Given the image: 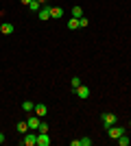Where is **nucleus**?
I'll use <instances>...</instances> for the list:
<instances>
[{
	"label": "nucleus",
	"mask_w": 131,
	"mask_h": 146,
	"mask_svg": "<svg viewBox=\"0 0 131 146\" xmlns=\"http://www.w3.org/2000/svg\"><path fill=\"white\" fill-rule=\"evenodd\" d=\"M20 144H22V146H37V133H35V131L24 133V137L20 140Z\"/></svg>",
	"instance_id": "nucleus-1"
},
{
	"label": "nucleus",
	"mask_w": 131,
	"mask_h": 146,
	"mask_svg": "<svg viewBox=\"0 0 131 146\" xmlns=\"http://www.w3.org/2000/svg\"><path fill=\"white\" fill-rule=\"evenodd\" d=\"M100 122H103L105 129H109V127H114V124L118 122V118H116V113H103V116H100Z\"/></svg>",
	"instance_id": "nucleus-2"
},
{
	"label": "nucleus",
	"mask_w": 131,
	"mask_h": 146,
	"mask_svg": "<svg viewBox=\"0 0 131 146\" xmlns=\"http://www.w3.org/2000/svg\"><path fill=\"white\" fill-rule=\"evenodd\" d=\"M107 135H109L112 140H118L120 135H125V127H118V124H114V127L107 129Z\"/></svg>",
	"instance_id": "nucleus-3"
},
{
	"label": "nucleus",
	"mask_w": 131,
	"mask_h": 146,
	"mask_svg": "<svg viewBox=\"0 0 131 146\" xmlns=\"http://www.w3.org/2000/svg\"><path fill=\"white\" fill-rule=\"evenodd\" d=\"M72 92H74V94H76L79 98H83V100H85V98H90V87H85L83 83H81L79 87H76V90H72Z\"/></svg>",
	"instance_id": "nucleus-4"
},
{
	"label": "nucleus",
	"mask_w": 131,
	"mask_h": 146,
	"mask_svg": "<svg viewBox=\"0 0 131 146\" xmlns=\"http://www.w3.org/2000/svg\"><path fill=\"white\" fill-rule=\"evenodd\" d=\"M50 18V7L48 5H42V9L37 11V20H42V22H46V20Z\"/></svg>",
	"instance_id": "nucleus-5"
},
{
	"label": "nucleus",
	"mask_w": 131,
	"mask_h": 146,
	"mask_svg": "<svg viewBox=\"0 0 131 146\" xmlns=\"http://www.w3.org/2000/svg\"><path fill=\"white\" fill-rule=\"evenodd\" d=\"M39 116H31L29 118V120H26V124H29V129H31V131H37V127H39Z\"/></svg>",
	"instance_id": "nucleus-6"
},
{
	"label": "nucleus",
	"mask_w": 131,
	"mask_h": 146,
	"mask_svg": "<svg viewBox=\"0 0 131 146\" xmlns=\"http://www.w3.org/2000/svg\"><path fill=\"white\" fill-rule=\"evenodd\" d=\"M37 146H50L48 133H37Z\"/></svg>",
	"instance_id": "nucleus-7"
},
{
	"label": "nucleus",
	"mask_w": 131,
	"mask_h": 146,
	"mask_svg": "<svg viewBox=\"0 0 131 146\" xmlns=\"http://www.w3.org/2000/svg\"><path fill=\"white\" fill-rule=\"evenodd\" d=\"M35 116H39V118H44L46 113H48V107L46 105H35V111H33Z\"/></svg>",
	"instance_id": "nucleus-8"
},
{
	"label": "nucleus",
	"mask_w": 131,
	"mask_h": 146,
	"mask_svg": "<svg viewBox=\"0 0 131 146\" xmlns=\"http://www.w3.org/2000/svg\"><path fill=\"white\" fill-rule=\"evenodd\" d=\"M22 109H24L26 113H33V111H35V103H31V100H24V103H22Z\"/></svg>",
	"instance_id": "nucleus-9"
},
{
	"label": "nucleus",
	"mask_w": 131,
	"mask_h": 146,
	"mask_svg": "<svg viewBox=\"0 0 131 146\" xmlns=\"http://www.w3.org/2000/svg\"><path fill=\"white\" fill-rule=\"evenodd\" d=\"M61 15H63L61 7H50V18H61Z\"/></svg>",
	"instance_id": "nucleus-10"
},
{
	"label": "nucleus",
	"mask_w": 131,
	"mask_h": 146,
	"mask_svg": "<svg viewBox=\"0 0 131 146\" xmlns=\"http://www.w3.org/2000/svg\"><path fill=\"white\" fill-rule=\"evenodd\" d=\"M15 129H18V133H22V135L29 133V124H26V120L24 122H18V127H15Z\"/></svg>",
	"instance_id": "nucleus-11"
},
{
	"label": "nucleus",
	"mask_w": 131,
	"mask_h": 146,
	"mask_svg": "<svg viewBox=\"0 0 131 146\" xmlns=\"http://www.w3.org/2000/svg\"><path fill=\"white\" fill-rule=\"evenodd\" d=\"M72 18H83V9H81L79 5L72 7Z\"/></svg>",
	"instance_id": "nucleus-12"
},
{
	"label": "nucleus",
	"mask_w": 131,
	"mask_h": 146,
	"mask_svg": "<svg viewBox=\"0 0 131 146\" xmlns=\"http://www.w3.org/2000/svg\"><path fill=\"white\" fill-rule=\"evenodd\" d=\"M29 9H31V13H35V15H37V11H39V9H42V5H39L37 0H33L31 5H29Z\"/></svg>",
	"instance_id": "nucleus-13"
},
{
	"label": "nucleus",
	"mask_w": 131,
	"mask_h": 146,
	"mask_svg": "<svg viewBox=\"0 0 131 146\" xmlns=\"http://www.w3.org/2000/svg\"><path fill=\"white\" fill-rule=\"evenodd\" d=\"M68 29H70V31L79 29V18H70V20H68Z\"/></svg>",
	"instance_id": "nucleus-14"
},
{
	"label": "nucleus",
	"mask_w": 131,
	"mask_h": 146,
	"mask_svg": "<svg viewBox=\"0 0 131 146\" xmlns=\"http://www.w3.org/2000/svg\"><path fill=\"white\" fill-rule=\"evenodd\" d=\"M0 26H2V33H5V35L13 33V24H9V22H5V24H0Z\"/></svg>",
	"instance_id": "nucleus-15"
},
{
	"label": "nucleus",
	"mask_w": 131,
	"mask_h": 146,
	"mask_svg": "<svg viewBox=\"0 0 131 146\" xmlns=\"http://www.w3.org/2000/svg\"><path fill=\"white\" fill-rule=\"evenodd\" d=\"M129 144H131V140L127 137V135H120L118 137V146H129Z\"/></svg>",
	"instance_id": "nucleus-16"
},
{
	"label": "nucleus",
	"mask_w": 131,
	"mask_h": 146,
	"mask_svg": "<svg viewBox=\"0 0 131 146\" xmlns=\"http://www.w3.org/2000/svg\"><path fill=\"white\" fill-rule=\"evenodd\" d=\"M37 133H48V122H39V127H37Z\"/></svg>",
	"instance_id": "nucleus-17"
},
{
	"label": "nucleus",
	"mask_w": 131,
	"mask_h": 146,
	"mask_svg": "<svg viewBox=\"0 0 131 146\" xmlns=\"http://www.w3.org/2000/svg\"><path fill=\"white\" fill-rule=\"evenodd\" d=\"M70 85H72V90H76V87L81 85V79H79V76H72V79H70Z\"/></svg>",
	"instance_id": "nucleus-18"
},
{
	"label": "nucleus",
	"mask_w": 131,
	"mask_h": 146,
	"mask_svg": "<svg viewBox=\"0 0 131 146\" xmlns=\"http://www.w3.org/2000/svg\"><path fill=\"white\" fill-rule=\"evenodd\" d=\"M87 24H90V20H87V18H79V29H85Z\"/></svg>",
	"instance_id": "nucleus-19"
},
{
	"label": "nucleus",
	"mask_w": 131,
	"mask_h": 146,
	"mask_svg": "<svg viewBox=\"0 0 131 146\" xmlns=\"http://www.w3.org/2000/svg\"><path fill=\"white\" fill-rule=\"evenodd\" d=\"M81 146H92V140H90V137H83V140H81Z\"/></svg>",
	"instance_id": "nucleus-20"
},
{
	"label": "nucleus",
	"mask_w": 131,
	"mask_h": 146,
	"mask_svg": "<svg viewBox=\"0 0 131 146\" xmlns=\"http://www.w3.org/2000/svg\"><path fill=\"white\" fill-rule=\"evenodd\" d=\"M20 2H22V5H26V7H29V5H31V2H33V0H20Z\"/></svg>",
	"instance_id": "nucleus-21"
},
{
	"label": "nucleus",
	"mask_w": 131,
	"mask_h": 146,
	"mask_svg": "<svg viewBox=\"0 0 131 146\" xmlns=\"http://www.w3.org/2000/svg\"><path fill=\"white\" fill-rule=\"evenodd\" d=\"M2 142H5V133H0V144H2Z\"/></svg>",
	"instance_id": "nucleus-22"
},
{
	"label": "nucleus",
	"mask_w": 131,
	"mask_h": 146,
	"mask_svg": "<svg viewBox=\"0 0 131 146\" xmlns=\"http://www.w3.org/2000/svg\"><path fill=\"white\" fill-rule=\"evenodd\" d=\"M37 2H39V5H46V2H48V0H37Z\"/></svg>",
	"instance_id": "nucleus-23"
},
{
	"label": "nucleus",
	"mask_w": 131,
	"mask_h": 146,
	"mask_svg": "<svg viewBox=\"0 0 131 146\" xmlns=\"http://www.w3.org/2000/svg\"><path fill=\"white\" fill-rule=\"evenodd\" d=\"M129 129H131V120H129Z\"/></svg>",
	"instance_id": "nucleus-24"
},
{
	"label": "nucleus",
	"mask_w": 131,
	"mask_h": 146,
	"mask_svg": "<svg viewBox=\"0 0 131 146\" xmlns=\"http://www.w3.org/2000/svg\"><path fill=\"white\" fill-rule=\"evenodd\" d=\"M0 33H2V26H0Z\"/></svg>",
	"instance_id": "nucleus-25"
}]
</instances>
